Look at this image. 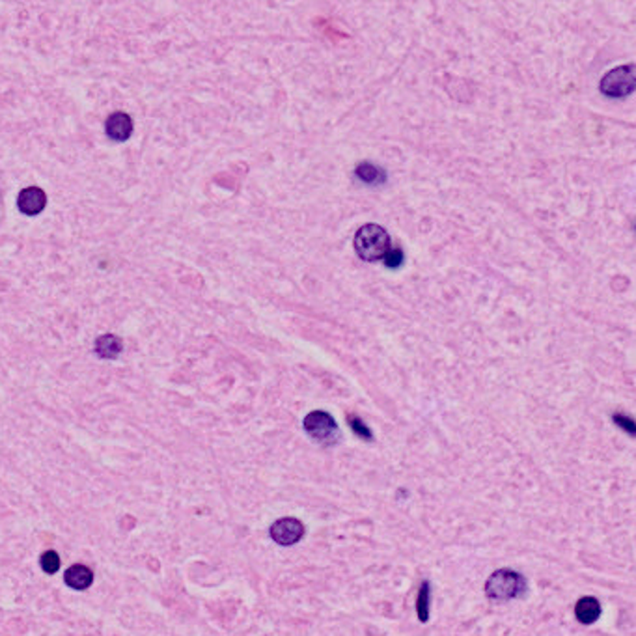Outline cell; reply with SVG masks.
Returning a JSON list of instances; mask_svg holds the SVG:
<instances>
[{"label": "cell", "mask_w": 636, "mask_h": 636, "mask_svg": "<svg viewBox=\"0 0 636 636\" xmlns=\"http://www.w3.org/2000/svg\"><path fill=\"white\" fill-rule=\"evenodd\" d=\"M41 569H43L47 575H55V573L60 569V556H58L55 551L43 552V554H41Z\"/></svg>", "instance_id": "cell-13"}, {"label": "cell", "mask_w": 636, "mask_h": 636, "mask_svg": "<svg viewBox=\"0 0 636 636\" xmlns=\"http://www.w3.org/2000/svg\"><path fill=\"white\" fill-rule=\"evenodd\" d=\"M47 206V194L40 187H28L23 189L17 196V207L25 215H40Z\"/></svg>", "instance_id": "cell-6"}, {"label": "cell", "mask_w": 636, "mask_h": 636, "mask_svg": "<svg viewBox=\"0 0 636 636\" xmlns=\"http://www.w3.org/2000/svg\"><path fill=\"white\" fill-rule=\"evenodd\" d=\"M305 525H302L299 519H293V517H286V519H280L276 521L275 525L270 526V539L278 543L282 547H293L297 545L299 541L305 537Z\"/></svg>", "instance_id": "cell-5"}, {"label": "cell", "mask_w": 636, "mask_h": 636, "mask_svg": "<svg viewBox=\"0 0 636 636\" xmlns=\"http://www.w3.org/2000/svg\"><path fill=\"white\" fill-rule=\"evenodd\" d=\"M528 590L526 576L513 569H498L486 582V596L493 601L504 603L519 599Z\"/></svg>", "instance_id": "cell-1"}, {"label": "cell", "mask_w": 636, "mask_h": 636, "mask_svg": "<svg viewBox=\"0 0 636 636\" xmlns=\"http://www.w3.org/2000/svg\"><path fill=\"white\" fill-rule=\"evenodd\" d=\"M355 175L362 183H368V185H379L385 181V172L373 163H362V165L356 166Z\"/></svg>", "instance_id": "cell-11"}, {"label": "cell", "mask_w": 636, "mask_h": 636, "mask_svg": "<svg viewBox=\"0 0 636 636\" xmlns=\"http://www.w3.org/2000/svg\"><path fill=\"white\" fill-rule=\"evenodd\" d=\"M392 248L390 236L379 224H364L355 236V251L364 261H379Z\"/></svg>", "instance_id": "cell-2"}, {"label": "cell", "mask_w": 636, "mask_h": 636, "mask_svg": "<svg viewBox=\"0 0 636 636\" xmlns=\"http://www.w3.org/2000/svg\"><path fill=\"white\" fill-rule=\"evenodd\" d=\"M64 581L73 590H86L94 582V573L86 566H71L70 569H65Z\"/></svg>", "instance_id": "cell-9"}, {"label": "cell", "mask_w": 636, "mask_h": 636, "mask_svg": "<svg viewBox=\"0 0 636 636\" xmlns=\"http://www.w3.org/2000/svg\"><path fill=\"white\" fill-rule=\"evenodd\" d=\"M302 426H305L306 433L321 444H331L340 435L336 420L332 418V415L325 411H312L310 415H306Z\"/></svg>", "instance_id": "cell-4"}, {"label": "cell", "mask_w": 636, "mask_h": 636, "mask_svg": "<svg viewBox=\"0 0 636 636\" xmlns=\"http://www.w3.org/2000/svg\"><path fill=\"white\" fill-rule=\"evenodd\" d=\"M96 353L101 358H116L121 353V340L114 334H103L96 340Z\"/></svg>", "instance_id": "cell-10"}, {"label": "cell", "mask_w": 636, "mask_h": 636, "mask_svg": "<svg viewBox=\"0 0 636 636\" xmlns=\"http://www.w3.org/2000/svg\"><path fill=\"white\" fill-rule=\"evenodd\" d=\"M614 422H616L621 429H625L631 437L635 435L636 429H635V422H632V418H629V416H625V415H614Z\"/></svg>", "instance_id": "cell-16"}, {"label": "cell", "mask_w": 636, "mask_h": 636, "mask_svg": "<svg viewBox=\"0 0 636 636\" xmlns=\"http://www.w3.org/2000/svg\"><path fill=\"white\" fill-rule=\"evenodd\" d=\"M383 261H385L386 267H390V269H398V267L403 263V251L394 246V248H390V251L386 252V256L383 258Z\"/></svg>", "instance_id": "cell-15"}, {"label": "cell", "mask_w": 636, "mask_h": 636, "mask_svg": "<svg viewBox=\"0 0 636 636\" xmlns=\"http://www.w3.org/2000/svg\"><path fill=\"white\" fill-rule=\"evenodd\" d=\"M429 605H431V586L429 582L424 581L420 584V590H418V597H416V616L422 623H426L429 620Z\"/></svg>", "instance_id": "cell-12"}, {"label": "cell", "mask_w": 636, "mask_h": 636, "mask_svg": "<svg viewBox=\"0 0 636 636\" xmlns=\"http://www.w3.org/2000/svg\"><path fill=\"white\" fill-rule=\"evenodd\" d=\"M347 422H349V426H351V429H353V433H356V435L361 437V439H366V441H371V439H373L370 427H368L366 424H364V422L358 418V416L349 415L347 416Z\"/></svg>", "instance_id": "cell-14"}, {"label": "cell", "mask_w": 636, "mask_h": 636, "mask_svg": "<svg viewBox=\"0 0 636 636\" xmlns=\"http://www.w3.org/2000/svg\"><path fill=\"white\" fill-rule=\"evenodd\" d=\"M106 136L114 142H124L127 141L133 133V120L129 118V114L126 112H112L109 118H106L105 124Z\"/></svg>", "instance_id": "cell-7"}, {"label": "cell", "mask_w": 636, "mask_h": 636, "mask_svg": "<svg viewBox=\"0 0 636 636\" xmlns=\"http://www.w3.org/2000/svg\"><path fill=\"white\" fill-rule=\"evenodd\" d=\"M635 65L627 64L608 71L601 80V92L612 99L631 96L635 90Z\"/></svg>", "instance_id": "cell-3"}, {"label": "cell", "mask_w": 636, "mask_h": 636, "mask_svg": "<svg viewBox=\"0 0 636 636\" xmlns=\"http://www.w3.org/2000/svg\"><path fill=\"white\" fill-rule=\"evenodd\" d=\"M575 618L582 625H591L601 618V603L596 597H581L575 605Z\"/></svg>", "instance_id": "cell-8"}]
</instances>
